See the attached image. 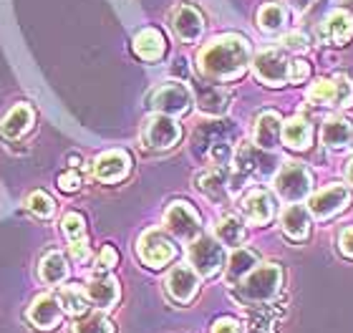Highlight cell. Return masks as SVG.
Masks as SVG:
<instances>
[{"label": "cell", "mask_w": 353, "mask_h": 333, "mask_svg": "<svg viewBox=\"0 0 353 333\" xmlns=\"http://www.w3.org/2000/svg\"><path fill=\"white\" fill-rule=\"evenodd\" d=\"M250 66V46L240 36H222L202 48L199 53V74L207 81L225 83L235 81Z\"/></svg>", "instance_id": "obj_1"}, {"label": "cell", "mask_w": 353, "mask_h": 333, "mask_svg": "<svg viewBox=\"0 0 353 333\" xmlns=\"http://www.w3.org/2000/svg\"><path fill=\"white\" fill-rule=\"evenodd\" d=\"M280 285H283V270H280V265L265 263V265H258L255 270L245 275L243 281L235 285V290L243 303L263 305L270 303L272 298L278 296Z\"/></svg>", "instance_id": "obj_2"}, {"label": "cell", "mask_w": 353, "mask_h": 333, "mask_svg": "<svg viewBox=\"0 0 353 333\" xmlns=\"http://www.w3.org/2000/svg\"><path fill=\"white\" fill-rule=\"evenodd\" d=\"M190 265L199 278H212L225 265V248L220 240L210 235H202L190 243Z\"/></svg>", "instance_id": "obj_3"}, {"label": "cell", "mask_w": 353, "mask_h": 333, "mask_svg": "<svg viewBox=\"0 0 353 333\" xmlns=\"http://www.w3.org/2000/svg\"><path fill=\"white\" fill-rule=\"evenodd\" d=\"M313 187V174L308 172V167H303L301 162H290L278 172L275 177V190L285 202H301L310 194Z\"/></svg>", "instance_id": "obj_4"}, {"label": "cell", "mask_w": 353, "mask_h": 333, "mask_svg": "<svg viewBox=\"0 0 353 333\" xmlns=\"http://www.w3.org/2000/svg\"><path fill=\"white\" fill-rule=\"evenodd\" d=\"M235 170L245 177H270L272 172L278 170V159L268 152V149H260L258 144H240L235 149Z\"/></svg>", "instance_id": "obj_5"}, {"label": "cell", "mask_w": 353, "mask_h": 333, "mask_svg": "<svg viewBox=\"0 0 353 333\" xmlns=\"http://www.w3.org/2000/svg\"><path fill=\"white\" fill-rule=\"evenodd\" d=\"M164 225L182 243L197 240L199 232H202V220H199L197 210L187 205V202H172L167 212H164Z\"/></svg>", "instance_id": "obj_6"}, {"label": "cell", "mask_w": 353, "mask_h": 333, "mask_svg": "<svg viewBox=\"0 0 353 333\" xmlns=\"http://www.w3.org/2000/svg\"><path fill=\"white\" fill-rule=\"evenodd\" d=\"M149 106L157 114H167V117H182L192 106V91L179 81L164 83L159 89L152 91L149 97Z\"/></svg>", "instance_id": "obj_7"}, {"label": "cell", "mask_w": 353, "mask_h": 333, "mask_svg": "<svg viewBox=\"0 0 353 333\" xmlns=\"http://www.w3.org/2000/svg\"><path fill=\"white\" fill-rule=\"evenodd\" d=\"M308 101L316 106H348L353 101V83L346 76L318 79L308 89Z\"/></svg>", "instance_id": "obj_8"}, {"label": "cell", "mask_w": 353, "mask_h": 333, "mask_svg": "<svg viewBox=\"0 0 353 333\" xmlns=\"http://www.w3.org/2000/svg\"><path fill=\"white\" fill-rule=\"evenodd\" d=\"M252 68H255V76L265 86H272V89L290 81V61L280 48H268V51L258 53L252 61Z\"/></svg>", "instance_id": "obj_9"}, {"label": "cell", "mask_w": 353, "mask_h": 333, "mask_svg": "<svg viewBox=\"0 0 353 333\" xmlns=\"http://www.w3.org/2000/svg\"><path fill=\"white\" fill-rule=\"evenodd\" d=\"M174 243L164 235L162 230H147L141 232L139 243H137V255L144 265L149 268H164L174 258Z\"/></svg>", "instance_id": "obj_10"}, {"label": "cell", "mask_w": 353, "mask_h": 333, "mask_svg": "<svg viewBox=\"0 0 353 333\" xmlns=\"http://www.w3.org/2000/svg\"><path fill=\"white\" fill-rule=\"evenodd\" d=\"M232 137H235V126L230 121H207L192 137V152L197 157H210L212 149L230 144Z\"/></svg>", "instance_id": "obj_11"}, {"label": "cell", "mask_w": 353, "mask_h": 333, "mask_svg": "<svg viewBox=\"0 0 353 333\" xmlns=\"http://www.w3.org/2000/svg\"><path fill=\"white\" fill-rule=\"evenodd\" d=\"M348 205H351V190L343 185H331L310 197L308 210L318 220H328V217L339 215L341 210H346Z\"/></svg>", "instance_id": "obj_12"}, {"label": "cell", "mask_w": 353, "mask_h": 333, "mask_svg": "<svg viewBox=\"0 0 353 333\" xmlns=\"http://www.w3.org/2000/svg\"><path fill=\"white\" fill-rule=\"evenodd\" d=\"M182 137V129L167 114H154L144 126V144L149 149H172Z\"/></svg>", "instance_id": "obj_13"}, {"label": "cell", "mask_w": 353, "mask_h": 333, "mask_svg": "<svg viewBox=\"0 0 353 333\" xmlns=\"http://www.w3.org/2000/svg\"><path fill=\"white\" fill-rule=\"evenodd\" d=\"M132 170V157L121 152V149H111V152H103V154L96 157L94 162V174L96 179H101L106 185H114L119 179H124Z\"/></svg>", "instance_id": "obj_14"}, {"label": "cell", "mask_w": 353, "mask_h": 333, "mask_svg": "<svg viewBox=\"0 0 353 333\" xmlns=\"http://www.w3.org/2000/svg\"><path fill=\"white\" fill-rule=\"evenodd\" d=\"M61 319H63V305L56 296H43L33 298V303L28 308V321L38 331H53V328L59 326Z\"/></svg>", "instance_id": "obj_15"}, {"label": "cell", "mask_w": 353, "mask_h": 333, "mask_svg": "<svg viewBox=\"0 0 353 333\" xmlns=\"http://www.w3.org/2000/svg\"><path fill=\"white\" fill-rule=\"evenodd\" d=\"M199 275L194 273L192 265H176L172 268L170 278H167V293L174 298L176 303H190L197 296Z\"/></svg>", "instance_id": "obj_16"}, {"label": "cell", "mask_w": 353, "mask_h": 333, "mask_svg": "<svg viewBox=\"0 0 353 333\" xmlns=\"http://www.w3.org/2000/svg\"><path fill=\"white\" fill-rule=\"evenodd\" d=\"M194 101L207 117H225L230 109V94L214 83H194Z\"/></svg>", "instance_id": "obj_17"}, {"label": "cell", "mask_w": 353, "mask_h": 333, "mask_svg": "<svg viewBox=\"0 0 353 333\" xmlns=\"http://www.w3.org/2000/svg\"><path fill=\"white\" fill-rule=\"evenodd\" d=\"M240 208H243V215L252 225H265L275 215V197L268 190H252V192H248L243 197Z\"/></svg>", "instance_id": "obj_18"}, {"label": "cell", "mask_w": 353, "mask_h": 333, "mask_svg": "<svg viewBox=\"0 0 353 333\" xmlns=\"http://www.w3.org/2000/svg\"><path fill=\"white\" fill-rule=\"evenodd\" d=\"M353 36V15L348 10H333L328 13L321 26H318V38L323 41V43H346L348 38Z\"/></svg>", "instance_id": "obj_19"}, {"label": "cell", "mask_w": 353, "mask_h": 333, "mask_svg": "<svg viewBox=\"0 0 353 333\" xmlns=\"http://www.w3.org/2000/svg\"><path fill=\"white\" fill-rule=\"evenodd\" d=\"M174 33L179 41L184 43H197L202 33H205V18L199 15V10H194L192 6H182L179 10L174 13Z\"/></svg>", "instance_id": "obj_20"}, {"label": "cell", "mask_w": 353, "mask_h": 333, "mask_svg": "<svg viewBox=\"0 0 353 333\" xmlns=\"http://www.w3.org/2000/svg\"><path fill=\"white\" fill-rule=\"evenodd\" d=\"M280 228H283V235L288 240L303 243L310 235V210L303 208V205H295V202L288 205L283 217H280Z\"/></svg>", "instance_id": "obj_21"}, {"label": "cell", "mask_w": 353, "mask_h": 333, "mask_svg": "<svg viewBox=\"0 0 353 333\" xmlns=\"http://www.w3.org/2000/svg\"><path fill=\"white\" fill-rule=\"evenodd\" d=\"M86 296H88V301L96 305V308H101V311H109V308H114V305L119 303V296H121V290H119L117 278H111V275H101V278H94V281H88Z\"/></svg>", "instance_id": "obj_22"}, {"label": "cell", "mask_w": 353, "mask_h": 333, "mask_svg": "<svg viewBox=\"0 0 353 333\" xmlns=\"http://www.w3.org/2000/svg\"><path fill=\"white\" fill-rule=\"evenodd\" d=\"M280 134H283V119H280L278 111H263L255 121V144L260 149H272L278 147Z\"/></svg>", "instance_id": "obj_23"}, {"label": "cell", "mask_w": 353, "mask_h": 333, "mask_svg": "<svg viewBox=\"0 0 353 333\" xmlns=\"http://www.w3.org/2000/svg\"><path fill=\"white\" fill-rule=\"evenodd\" d=\"M258 260L260 258L255 250H250V248H237V250L230 255L228 265H225V281H228V285L235 288L245 275L258 268Z\"/></svg>", "instance_id": "obj_24"}, {"label": "cell", "mask_w": 353, "mask_h": 333, "mask_svg": "<svg viewBox=\"0 0 353 333\" xmlns=\"http://www.w3.org/2000/svg\"><path fill=\"white\" fill-rule=\"evenodd\" d=\"M164 51H167V43H164V36L157 28H144L134 38V53H137L141 61L154 63V61L162 59Z\"/></svg>", "instance_id": "obj_25"}, {"label": "cell", "mask_w": 353, "mask_h": 333, "mask_svg": "<svg viewBox=\"0 0 353 333\" xmlns=\"http://www.w3.org/2000/svg\"><path fill=\"white\" fill-rule=\"evenodd\" d=\"M30 126H33V109L28 104H18L8 111V117L0 124V132L6 139H21Z\"/></svg>", "instance_id": "obj_26"}, {"label": "cell", "mask_w": 353, "mask_h": 333, "mask_svg": "<svg viewBox=\"0 0 353 333\" xmlns=\"http://www.w3.org/2000/svg\"><path fill=\"white\" fill-rule=\"evenodd\" d=\"M280 137H283V141L290 149H305L313 141V124L305 121L303 117H293L283 124V134Z\"/></svg>", "instance_id": "obj_27"}, {"label": "cell", "mask_w": 353, "mask_h": 333, "mask_svg": "<svg viewBox=\"0 0 353 333\" xmlns=\"http://www.w3.org/2000/svg\"><path fill=\"white\" fill-rule=\"evenodd\" d=\"M38 273H41V281H43L46 285H59V283H63L68 278L66 258H63L61 252H56V250L46 252L43 258H41Z\"/></svg>", "instance_id": "obj_28"}, {"label": "cell", "mask_w": 353, "mask_h": 333, "mask_svg": "<svg viewBox=\"0 0 353 333\" xmlns=\"http://www.w3.org/2000/svg\"><path fill=\"white\" fill-rule=\"evenodd\" d=\"M214 232H217V240H220L222 245H230V248H240L245 240V225L237 215L222 217V220L217 222Z\"/></svg>", "instance_id": "obj_29"}, {"label": "cell", "mask_w": 353, "mask_h": 333, "mask_svg": "<svg viewBox=\"0 0 353 333\" xmlns=\"http://www.w3.org/2000/svg\"><path fill=\"white\" fill-rule=\"evenodd\" d=\"M353 139V129L346 119H331L323 124V144L331 149H343Z\"/></svg>", "instance_id": "obj_30"}, {"label": "cell", "mask_w": 353, "mask_h": 333, "mask_svg": "<svg viewBox=\"0 0 353 333\" xmlns=\"http://www.w3.org/2000/svg\"><path fill=\"white\" fill-rule=\"evenodd\" d=\"M61 305H63V311L71 313V316H83L88 313V296L86 290H81V285H66V288H61V296H59Z\"/></svg>", "instance_id": "obj_31"}, {"label": "cell", "mask_w": 353, "mask_h": 333, "mask_svg": "<svg viewBox=\"0 0 353 333\" xmlns=\"http://www.w3.org/2000/svg\"><path fill=\"white\" fill-rule=\"evenodd\" d=\"M258 26L265 33H278L285 26V10L278 3H265L258 10Z\"/></svg>", "instance_id": "obj_32"}, {"label": "cell", "mask_w": 353, "mask_h": 333, "mask_svg": "<svg viewBox=\"0 0 353 333\" xmlns=\"http://www.w3.org/2000/svg\"><path fill=\"white\" fill-rule=\"evenodd\" d=\"M74 333H114V323L101 313H91V316H79L74 323Z\"/></svg>", "instance_id": "obj_33"}, {"label": "cell", "mask_w": 353, "mask_h": 333, "mask_svg": "<svg viewBox=\"0 0 353 333\" xmlns=\"http://www.w3.org/2000/svg\"><path fill=\"white\" fill-rule=\"evenodd\" d=\"M61 228L66 232L68 243H79V240H86V222L79 212H68L61 222Z\"/></svg>", "instance_id": "obj_34"}, {"label": "cell", "mask_w": 353, "mask_h": 333, "mask_svg": "<svg viewBox=\"0 0 353 333\" xmlns=\"http://www.w3.org/2000/svg\"><path fill=\"white\" fill-rule=\"evenodd\" d=\"M28 210L36 217H41V220H48L56 212V205H53V200L46 192H33L28 197Z\"/></svg>", "instance_id": "obj_35"}, {"label": "cell", "mask_w": 353, "mask_h": 333, "mask_svg": "<svg viewBox=\"0 0 353 333\" xmlns=\"http://www.w3.org/2000/svg\"><path fill=\"white\" fill-rule=\"evenodd\" d=\"M119 263V252L111 248V245H106V248H101V252H99V260H96V270L99 273H106V270H111V268Z\"/></svg>", "instance_id": "obj_36"}, {"label": "cell", "mask_w": 353, "mask_h": 333, "mask_svg": "<svg viewBox=\"0 0 353 333\" xmlns=\"http://www.w3.org/2000/svg\"><path fill=\"white\" fill-rule=\"evenodd\" d=\"M81 185H83V179H81V174H76V172H63L59 177V187L63 192H76Z\"/></svg>", "instance_id": "obj_37"}, {"label": "cell", "mask_w": 353, "mask_h": 333, "mask_svg": "<svg viewBox=\"0 0 353 333\" xmlns=\"http://www.w3.org/2000/svg\"><path fill=\"white\" fill-rule=\"evenodd\" d=\"M310 76V66L305 61H290V83H303Z\"/></svg>", "instance_id": "obj_38"}, {"label": "cell", "mask_w": 353, "mask_h": 333, "mask_svg": "<svg viewBox=\"0 0 353 333\" xmlns=\"http://www.w3.org/2000/svg\"><path fill=\"white\" fill-rule=\"evenodd\" d=\"M283 43H285V48H290V51H305V48H308V38L303 36V33H288V36L283 38Z\"/></svg>", "instance_id": "obj_39"}, {"label": "cell", "mask_w": 353, "mask_h": 333, "mask_svg": "<svg viewBox=\"0 0 353 333\" xmlns=\"http://www.w3.org/2000/svg\"><path fill=\"white\" fill-rule=\"evenodd\" d=\"M339 250L353 260V228H346L339 237Z\"/></svg>", "instance_id": "obj_40"}, {"label": "cell", "mask_w": 353, "mask_h": 333, "mask_svg": "<svg viewBox=\"0 0 353 333\" xmlns=\"http://www.w3.org/2000/svg\"><path fill=\"white\" fill-rule=\"evenodd\" d=\"M71 255H74L76 263H86L91 258V248H88L86 240H79V243H71Z\"/></svg>", "instance_id": "obj_41"}, {"label": "cell", "mask_w": 353, "mask_h": 333, "mask_svg": "<svg viewBox=\"0 0 353 333\" xmlns=\"http://www.w3.org/2000/svg\"><path fill=\"white\" fill-rule=\"evenodd\" d=\"M212 333H243V328H240V323L235 319H220L214 323Z\"/></svg>", "instance_id": "obj_42"}, {"label": "cell", "mask_w": 353, "mask_h": 333, "mask_svg": "<svg viewBox=\"0 0 353 333\" xmlns=\"http://www.w3.org/2000/svg\"><path fill=\"white\" fill-rule=\"evenodd\" d=\"M293 8H298V10H305V8L310 6V0H288Z\"/></svg>", "instance_id": "obj_43"}, {"label": "cell", "mask_w": 353, "mask_h": 333, "mask_svg": "<svg viewBox=\"0 0 353 333\" xmlns=\"http://www.w3.org/2000/svg\"><path fill=\"white\" fill-rule=\"evenodd\" d=\"M346 177H348V182L353 185V159H348V167H346Z\"/></svg>", "instance_id": "obj_44"}, {"label": "cell", "mask_w": 353, "mask_h": 333, "mask_svg": "<svg viewBox=\"0 0 353 333\" xmlns=\"http://www.w3.org/2000/svg\"><path fill=\"white\" fill-rule=\"evenodd\" d=\"M341 6H343V10H351V15H353V0H339Z\"/></svg>", "instance_id": "obj_45"}, {"label": "cell", "mask_w": 353, "mask_h": 333, "mask_svg": "<svg viewBox=\"0 0 353 333\" xmlns=\"http://www.w3.org/2000/svg\"><path fill=\"white\" fill-rule=\"evenodd\" d=\"M351 141H353V139H351Z\"/></svg>", "instance_id": "obj_46"}]
</instances>
